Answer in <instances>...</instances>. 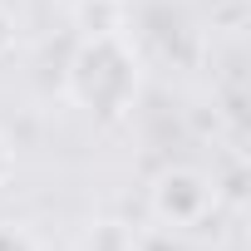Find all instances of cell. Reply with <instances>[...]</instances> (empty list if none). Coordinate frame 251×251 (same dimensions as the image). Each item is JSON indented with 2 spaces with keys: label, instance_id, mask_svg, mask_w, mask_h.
<instances>
[{
  "label": "cell",
  "instance_id": "obj_2",
  "mask_svg": "<svg viewBox=\"0 0 251 251\" xmlns=\"http://www.w3.org/2000/svg\"><path fill=\"white\" fill-rule=\"evenodd\" d=\"M207 207H212V187L192 168H177L153 187V212L163 226H197L207 217Z\"/></svg>",
  "mask_w": 251,
  "mask_h": 251
},
{
  "label": "cell",
  "instance_id": "obj_6",
  "mask_svg": "<svg viewBox=\"0 0 251 251\" xmlns=\"http://www.w3.org/2000/svg\"><path fill=\"white\" fill-rule=\"evenodd\" d=\"M10 173H15V153H10V143L0 138V187L10 182Z\"/></svg>",
  "mask_w": 251,
  "mask_h": 251
},
{
  "label": "cell",
  "instance_id": "obj_3",
  "mask_svg": "<svg viewBox=\"0 0 251 251\" xmlns=\"http://www.w3.org/2000/svg\"><path fill=\"white\" fill-rule=\"evenodd\" d=\"M74 25L84 30V40H108L123 30V5L118 0H79L74 5Z\"/></svg>",
  "mask_w": 251,
  "mask_h": 251
},
{
  "label": "cell",
  "instance_id": "obj_5",
  "mask_svg": "<svg viewBox=\"0 0 251 251\" xmlns=\"http://www.w3.org/2000/svg\"><path fill=\"white\" fill-rule=\"evenodd\" d=\"M0 251H40V246H35V236L20 231V226H0Z\"/></svg>",
  "mask_w": 251,
  "mask_h": 251
},
{
  "label": "cell",
  "instance_id": "obj_1",
  "mask_svg": "<svg viewBox=\"0 0 251 251\" xmlns=\"http://www.w3.org/2000/svg\"><path fill=\"white\" fill-rule=\"evenodd\" d=\"M69 89L84 108H99V113H118L128 103L138 89V64H133L128 45H123V35L84 40V50L69 69Z\"/></svg>",
  "mask_w": 251,
  "mask_h": 251
},
{
  "label": "cell",
  "instance_id": "obj_4",
  "mask_svg": "<svg viewBox=\"0 0 251 251\" xmlns=\"http://www.w3.org/2000/svg\"><path fill=\"white\" fill-rule=\"evenodd\" d=\"M138 231L128 222H94L84 231V251H138Z\"/></svg>",
  "mask_w": 251,
  "mask_h": 251
}]
</instances>
